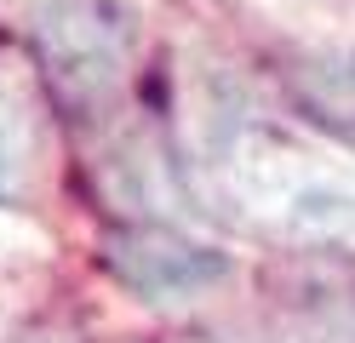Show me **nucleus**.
I'll list each match as a JSON object with an SVG mask.
<instances>
[{"label": "nucleus", "mask_w": 355, "mask_h": 343, "mask_svg": "<svg viewBox=\"0 0 355 343\" xmlns=\"http://www.w3.org/2000/svg\"><path fill=\"white\" fill-rule=\"evenodd\" d=\"M103 269L144 304H195L235 281V258L161 223H121L103 235Z\"/></svg>", "instance_id": "2"}, {"label": "nucleus", "mask_w": 355, "mask_h": 343, "mask_svg": "<svg viewBox=\"0 0 355 343\" xmlns=\"http://www.w3.org/2000/svg\"><path fill=\"white\" fill-rule=\"evenodd\" d=\"M293 98L304 109V121H315L321 132L344 137L355 149V46H332L315 52L293 69Z\"/></svg>", "instance_id": "3"}, {"label": "nucleus", "mask_w": 355, "mask_h": 343, "mask_svg": "<svg viewBox=\"0 0 355 343\" xmlns=\"http://www.w3.org/2000/svg\"><path fill=\"white\" fill-rule=\"evenodd\" d=\"M24 172H29V121H24V103L12 91H0V200L24 189Z\"/></svg>", "instance_id": "4"}, {"label": "nucleus", "mask_w": 355, "mask_h": 343, "mask_svg": "<svg viewBox=\"0 0 355 343\" xmlns=\"http://www.w3.org/2000/svg\"><path fill=\"white\" fill-rule=\"evenodd\" d=\"M138 23L121 0H46L35 17V52L69 109H98L121 91Z\"/></svg>", "instance_id": "1"}]
</instances>
